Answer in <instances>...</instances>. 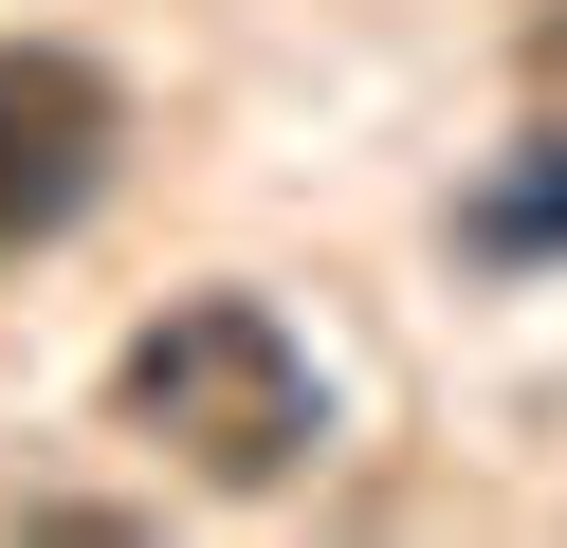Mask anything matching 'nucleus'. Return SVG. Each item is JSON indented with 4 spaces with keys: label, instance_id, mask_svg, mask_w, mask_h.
I'll return each instance as SVG.
<instances>
[{
    "label": "nucleus",
    "instance_id": "obj_1",
    "mask_svg": "<svg viewBox=\"0 0 567 548\" xmlns=\"http://www.w3.org/2000/svg\"><path fill=\"white\" fill-rule=\"evenodd\" d=\"M111 402H128V438H165V457L202 475V494H275V475L330 438L311 348L257 311V292H184V311H147L128 365H111Z\"/></svg>",
    "mask_w": 567,
    "mask_h": 548
},
{
    "label": "nucleus",
    "instance_id": "obj_2",
    "mask_svg": "<svg viewBox=\"0 0 567 548\" xmlns=\"http://www.w3.org/2000/svg\"><path fill=\"white\" fill-rule=\"evenodd\" d=\"M111 146H128V92L74 37H0V256L55 238V219L111 183Z\"/></svg>",
    "mask_w": 567,
    "mask_h": 548
},
{
    "label": "nucleus",
    "instance_id": "obj_3",
    "mask_svg": "<svg viewBox=\"0 0 567 548\" xmlns=\"http://www.w3.org/2000/svg\"><path fill=\"white\" fill-rule=\"evenodd\" d=\"M457 238H476V256H567V128H549V146H513V165L457 201Z\"/></svg>",
    "mask_w": 567,
    "mask_h": 548
}]
</instances>
